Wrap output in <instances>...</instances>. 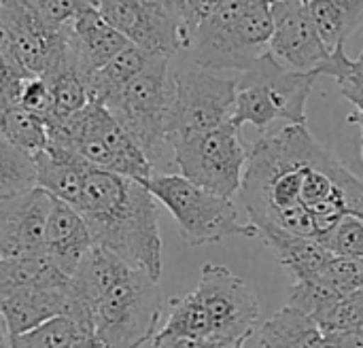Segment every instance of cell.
<instances>
[{
	"instance_id": "ba28073f",
	"label": "cell",
	"mask_w": 363,
	"mask_h": 348,
	"mask_svg": "<svg viewBox=\"0 0 363 348\" xmlns=\"http://www.w3.org/2000/svg\"><path fill=\"white\" fill-rule=\"evenodd\" d=\"M170 151L181 176L194 185L230 200L240 191L249 151L234 121L200 136L174 140Z\"/></svg>"
},
{
	"instance_id": "f546056e",
	"label": "cell",
	"mask_w": 363,
	"mask_h": 348,
	"mask_svg": "<svg viewBox=\"0 0 363 348\" xmlns=\"http://www.w3.org/2000/svg\"><path fill=\"white\" fill-rule=\"evenodd\" d=\"M321 285L328 287V289H332V291H336V293L362 291L363 259H349V257H338V255H334Z\"/></svg>"
},
{
	"instance_id": "4fadbf2b",
	"label": "cell",
	"mask_w": 363,
	"mask_h": 348,
	"mask_svg": "<svg viewBox=\"0 0 363 348\" xmlns=\"http://www.w3.org/2000/svg\"><path fill=\"white\" fill-rule=\"evenodd\" d=\"M128 270L130 268L119 257L94 245L66 283L64 317L77 323V327L91 340L94 348H96V338H94L96 308L100 300L108 293V289Z\"/></svg>"
},
{
	"instance_id": "7c38bea8",
	"label": "cell",
	"mask_w": 363,
	"mask_h": 348,
	"mask_svg": "<svg viewBox=\"0 0 363 348\" xmlns=\"http://www.w3.org/2000/svg\"><path fill=\"white\" fill-rule=\"evenodd\" d=\"M274 32L268 43V53L289 70L323 77L332 53L321 43L306 2L272 0Z\"/></svg>"
},
{
	"instance_id": "603a6c76",
	"label": "cell",
	"mask_w": 363,
	"mask_h": 348,
	"mask_svg": "<svg viewBox=\"0 0 363 348\" xmlns=\"http://www.w3.org/2000/svg\"><path fill=\"white\" fill-rule=\"evenodd\" d=\"M0 132L21 151L38 155L49 145L47 123L19 106V102L0 104Z\"/></svg>"
},
{
	"instance_id": "e0dca14e",
	"label": "cell",
	"mask_w": 363,
	"mask_h": 348,
	"mask_svg": "<svg viewBox=\"0 0 363 348\" xmlns=\"http://www.w3.org/2000/svg\"><path fill=\"white\" fill-rule=\"evenodd\" d=\"M68 283V281H66ZM66 283L19 287L0 293V317L9 336L30 332L66 310Z\"/></svg>"
},
{
	"instance_id": "ac0fdd59",
	"label": "cell",
	"mask_w": 363,
	"mask_h": 348,
	"mask_svg": "<svg viewBox=\"0 0 363 348\" xmlns=\"http://www.w3.org/2000/svg\"><path fill=\"white\" fill-rule=\"evenodd\" d=\"M91 247L94 240L89 228L85 225L79 211L62 200L51 198L45 234V255L51 259V264L70 279Z\"/></svg>"
},
{
	"instance_id": "3957f363",
	"label": "cell",
	"mask_w": 363,
	"mask_h": 348,
	"mask_svg": "<svg viewBox=\"0 0 363 348\" xmlns=\"http://www.w3.org/2000/svg\"><path fill=\"white\" fill-rule=\"evenodd\" d=\"M272 32V0H223L194 30L187 51L194 66L245 72L268 51Z\"/></svg>"
},
{
	"instance_id": "30bf717a",
	"label": "cell",
	"mask_w": 363,
	"mask_h": 348,
	"mask_svg": "<svg viewBox=\"0 0 363 348\" xmlns=\"http://www.w3.org/2000/svg\"><path fill=\"white\" fill-rule=\"evenodd\" d=\"M211 321V336L219 342L245 348L257 332L259 302L251 287L230 268L206 264L194 291Z\"/></svg>"
},
{
	"instance_id": "e575fe53",
	"label": "cell",
	"mask_w": 363,
	"mask_h": 348,
	"mask_svg": "<svg viewBox=\"0 0 363 348\" xmlns=\"http://www.w3.org/2000/svg\"><path fill=\"white\" fill-rule=\"evenodd\" d=\"M153 342L157 348H240L219 342L215 338H164V336H155Z\"/></svg>"
},
{
	"instance_id": "d590c367",
	"label": "cell",
	"mask_w": 363,
	"mask_h": 348,
	"mask_svg": "<svg viewBox=\"0 0 363 348\" xmlns=\"http://www.w3.org/2000/svg\"><path fill=\"white\" fill-rule=\"evenodd\" d=\"M325 348H363V327L325 336Z\"/></svg>"
},
{
	"instance_id": "ab89813d",
	"label": "cell",
	"mask_w": 363,
	"mask_h": 348,
	"mask_svg": "<svg viewBox=\"0 0 363 348\" xmlns=\"http://www.w3.org/2000/svg\"><path fill=\"white\" fill-rule=\"evenodd\" d=\"M0 348H11V344H9V332H6V327L2 323V317H0Z\"/></svg>"
},
{
	"instance_id": "44dd1931",
	"label": "cell",
	"mask_w": 363,
	"mask_h": 348,
	"mask_svg": "<svg viewBox=\"0 0 363 348\" xmlns=\"http://www.w3.org/2000/svg\"><path fill=\"white\" fill-rule=\"evenodd\" d=\"M262 348H325V336L304 313L283 306L259 330Z\"/></svg>"
},
{
	"instance_id": "7a4b0ae2",
	"label": "cell",
	"mask_w": 363,
	"mask_h": 348,
	"mask_svg": "<svg viewBox=\"0 0 363 348\" xmlns=\"http://www.w3.org/2000/svg\"><path fill=\"white\" fill-rule=\"evenodd\" d=\"M96 247L119 257L128 268L162 276V234L157 200L128 176L91 168L74 206Z\"/></svg>"
},
{
	"instance_id": "d6a6232c",
	"label": "cell",
	"mask_w": 363,
	"mask_h": 348,
	"mask_svg": "<svg viewBox=\"0 0 363 348\" xmlns=\"http://www.w3.org/2000/svg\"><path fill=\"white\" fill-rule=\"evenodd\" d=\"M140 2H145L147 6H151V9H155L168 17H172L189 34V40H191L194 23H191V13H189V0H140Z\"/></svg>"
},
{
	"instance_id": "4316f807",
	"label": "cell",
	"mask_w": 363,
	"mask_h": 348,
	"mask_svg": "<svg viewBox=\"0 0 363 348\" xmlns=\"http://www.w3.org/2000/svg\"><path fill=\"white\" fill-rule=\"evenodd\" d=\"M306 11L313 19V26L330 53L342 49L349 36L355 32L347 13L340 9L336 0H308Z\"/></svg>"
},
{
	"instance_id": "9c48e42d",
	"label": "cell",
	"mask_w": 363,
	"mask_h": 348,
	"mask_svg": "<svg viewBox=\"0 0 363 348\" xmlns=\"http://www.w3.org/2000/svg\"><path fill=\"white\" fill-rule=\"evenodd\" d=\"M174 96L168 117V147L221 128L234 117L236 79H225L200 66L172 72Z\"/></svg>"
},
{
	"instance_id": "7402d4cb",
	"label": "cell",
	"mask_w": 363,
	"mask_h": 348,
	"mask_svg": "<svg viewBox=\"0 0 363 348\" xmlns=\"http://www.w3.org/2000/svg\"><path fill=\"white\" fill-rule=\"evenodd\" d=\"M151 57L153 55L145 53L143 49H138L134 45L125 47L104 68H100L96 74L89 77V81H87L89 98L100 104H106L147 66V62Z\"/></svg>"
},
{
	"instance_id": "5bb4252c",
	"label": "cell",
	"mask_w": 363,
	"mask_h": 348,
	"mask_svg": "<svg viewBox=\"0 0 363 348\" xmlns=\"http://www.w3.org/2000/svg\"><path fill=\"white\" fill-rule=\"evenodd\" d=\"M49 211L51 196L38 187L0 198V259L45 255Z\"/></svg>"
},
{
	"instance_id": "8d00e7d4",
	"label": "cell",
	"mask_w": 363,
	"mask_h": 348,
	"mask_svg": "<svg viewBox=\"0 0 363 348\" xmlns=\"http://www.w3.org/2000/svg\"><path fill=\"white\" fill-rule=\"evenodd\" d=\"M221 2H223V0H189V13H191L194 30H196L206 17H211V15L219 9Z\"/></svg>"
},
{
	"instance_id": "f1b7e54d",
	"label": "cell",
	"mask_w": 363,
	"mask_h": 348,
	"mask_svg": "<svg viewBox=\"0 0 363 348\" xmlns=\"http://www.w3.org/2000/svg\"><path fill=\"white\" fill-rule=\"evenodd\" d=\"M51 28H66L77 15L96 6V0H17Z\"/></svg>"
},
{
	"instance_id": "8992f818",
	"label": "cell",
	"mask_w": 363,
	"mask_h": 348,
	"mask_svg": "<svg viewBox=\"0 0 363 348\" xmlns=\"http://www.w3.org/2000/svg\"><path fill=\"white\" fill-rule=\"evenodd\" d=\"M174 96L170 60L153 55L147 66L104 106L153 164L168 147V117Z\"/></svg>"
},
{
	"instance_id": "cb8c5ba5",
	"label": "cell",
	"mask_w": 363,
	"mask_h": 348,
	"mask_svg": "<svg viewBox=\"0 0 363 348\" xmlns=\"http://www.w3.org/2000/svg\"><path fill=\"white\" fill-rule=\"evenodd\" d=\"M11 348H94L74 321L60 315L30 332L9 336Z\"/></svg>"
},
{
	"instance_id": "52a82bcc",
	"label": "cell",
	"mask_w": 363,
	"mask_h": 348,
	"mask_svg": "<svg viewBox=\"0 0 363 348\" xmlns=\"http://www.w3.org/2000/svg\"><path fill=\"white\" fill-rule=\"evenodd\" d=\"M160 317L162 291L157 281L130 268L96 308V348H143L155 338Z\"/></svg>"
},
{
	"instance_id": "9a60e30c",
	"label": "cell",
	"mask_w": 363,
	"mask_h": 348,
	"mask_svg": "<svg viewBox=\"0 0 363 348\" xmlns=\"http://www.w3.org/2000/svg\"><path fill=\"white\" fill-rule=\"evenodd\" d=\"M287 306L311 317L323 336L363 327V289L336 293L323 285L296 283L289 291Z\"/></svg>"
},
{
	"instance_id": "74e56055",
	"label": "cell",
	"mask_w": 363,
	"mask_h": 348,
	"mask_svg": "<svg viewBox=\"0 0 363 348\" xmlns=\"http://www.w3.org/2000/svg\"><path fill=\"white\" fill-rule=\"evenodd\" d=\"M0 57H6L13 62V38H11V26L9 17L0 4Z\"/></svg>"
},
{
	"instance_id": "ffe728a7",
	"label": "cell",
	"mask_w": 363,
	"mask_h": 348,
	"mask_svg": "<svg viewBox=\"0 0 363 348\" xmlns=\"http://www.w3.org/2000/svg\"><path fill=\"white\" fill-rule=\"evenodd\" d=\"M259 238L274 251L277 259L291 272L296 283H323L334 255L319 240L300 238L277 230L262 232Z\"/></svg>"
},
{
	"instance_id": "b9f144b4",
	"label": "cell",
	"mask_w": 363,
	"mask_h": 348,
	"mask_svg": "<svg viewBox=\"0 0 363 348\" xmlns=\"http://www.w3.org/2000/svg\"><path fill=\"white\" fill-rule=\"evenodd\" d=\"M300 2H308V0H300Z\"/></svg>"
},
{
	"instance_id": "1f68e13d",
	"label": "cell",
	"mask_w": 363,
	"mask_h": 348,
	"mask_svg": "<svg viewBox=\"0 0 363 348\" xmlns=\"http://www.w3.org/2000/svg\"><path fill=\"white\" fill-rule=\"evenodd\" d=\"M23 79L28 77L21 72V68L15 62L0 57V104L19 100V87Z\"/></svg>"
},
{
	"instance_id": "d6986e66",
	"label": "cell",
	"mask_w": 363,
	"mask_h": 348,
	"mask_svg": "<svg viewBox=\"0 0 363 348\" xmlns=\"http://www.w3.org/2000/svg\"><path fill=\"white\" fill-rule=\"evenodd\" d=\"M34 159L36 187L74 208L81 196L83 179L91 166L79 153L62 147H47L43 153L34 155Z\"/></svg>"
},
{
	"instance_id": "836d02e7",
	"label": "cell",
	"mask_w": 363,
	"mask_h": 348,
	"mask_svg": "<svg viewBox=\"0 0 363 348\" xmlns=\"http://www.w3.org/2000/svg\"><path fill=\"white\" fill-rule=\"evenodd\" d=\"M345 202H347V215L357 217L363 221V181L349 170L342 183Z\"/></svg>"
},
{
	"instance_id": "d4e9b609",
	"label": "cell",
	"mask_w": 363,
	"mask_h": 348,
	"mask_svg": "<svg viewBox=\"0 0 363 348\" xmlns=\"http://www.w3.org/2000/svg\"><path fill=\"white\" fill-rule=\"evenodd\" d=\"M36 189L34 155L15 147L0 132V198H11Z\"/></svg>"
},
{
	"instance_id": "277c9868",
	"label": "cell",
	"mask_w": 363,
	"mask_h": 348,
	"mask_svg": "<svg viewBox=\"0 0 363 348\" xmlns=\"http://www.w3.org/2000/svg\"><path fill=\"white\" fill-rule=\"evenodd\" d=\"M317 74L285 68L268 51L236 79V102L232 121L259 132L279 125H306V102Z\"/></svg>"
},
{
	"instance_id": "4dcf8cb0",
	"label": "cell",
	"mask_w": 363,
	"mask_h": 348,
	"mask_svg": "<svg viewBox=\"0 0 363 348\" xmlns=\"http://www.w3.org/2000/svg\"><path fill=\"white\" fill-rule=\"evenodd\" d=\"M19 106L26 108L28 113L36 115L38 119H43L45 123L51 119L53 115V100H51V91L49 85L40 79V77H28L21 81L19 87Z\"/></svg>"
},
{
	"instance_id": "f35d334b",
	"label": "cell",
	"mask_w": 363,
	"mask_h": 348,
	"mask_svg": "<svg viewBox=\"0 0 363 348\" xmlns=\"http://www.w3.org/2000/svg\"><path fill=\"white\" fill-rule=\"evenodd\" d=\"M336 2L340 4V9L347 13L349 21L357 30L363 23V0H336Z\"/></svg>"
},
{
	"instance_id": "60d3db41",
	"label": "cell",
	"mask_w": 363,
	"mask_h": 348,
	"mask_svg": "<svg viewBox=\"0 0 363 348\" xmlns=\"http://www.w3.org/2000/svg\"><path fill=\"white\" fill-rule=\"evenodd\" d=\"M143 348H157V347H155V342L151 340V342H147V344H145V347H143Z\"/></svg>"
},
{
	"instance_id": "484cf974",
	"label": "cell",
	"mask_w": 363,
	"mask_h": 348,
	"mask_svg": "<svg viewBox=\"0 0 363 348\" xmlns=\"http://www.w3.org/2000/svg\"><path fill=\"white\" fill-rule=\"evenodd\" d=\"M170 315L162 330L155 336L164 338H213L211 336V321L200 304L198 296L191 291L183 298H172L168 302Z\"/></svg>"
},
{
	"instance_id": "2e32d148",
	"label": "cell",
	"mask_w": 363,
	"mask_h": 348,
	"mask_svg": "<svg viewBox=\"0 0 363 348\" xmlns=\"http://www.w3.org/2000/svg\"><path fill=\"white\" fill-rule=\"evenodd\" d=\"M66 40L72 64L87 81L130 47V43L98 15L96 6L83 11L66 26Z\"/></svg>"
},
{
	"instance_id": "8fae6325",
	"label": "cell",
	"mask_w": 363,
	"mask_h": 348,
	"mask_svg": "<svg viewBox=\"0 0 363 348\" xmlns=\"http://www.w3.org/2000/svg\"><path fill=\"white\" fill-rule=\"evenodd\" d=\"M96 11L130 45L149 55L172 60L189 49V34L172 17L140 0H96Z\"/></svg>"
},
{
	"instance_id": "5b68a950",
	"label": "cell",
	"mask_w": 363,
	"mask_h": 348,
	"mask_svg": "<svg viewBox=\"0 0 363 348\" xmlns=\"http://www.w3.org/2000/svg\"><path fill=\"white\" fill-rule=\"evenodd\" d=\"M143 185L168 208L181 238L189 247L215 245L232 236L257 238L255 228L238 219V211L230 198L202 189L181 174L155 172Z\"/></svg>"
},
{
	"instance_id": "83f0119b",
	"label": "cell",
	"mask_w": 363,
	"mask_h": 348,
	"mask_svg": "<svg viewBox=\"0 0 363 348\" xmlns=\"http://www.w3.org/2000/svg\"><path fill=\"white\" fill-rule=\"evenodd\" d=\"M332 255L363 259V221L357 217H342L336 228L319 240Z\"/></svg>"
},
{
	"instance_id": "6da1fadb",
	"label": "cell",
	"mask_w": 363,
	"mask_h": 348,
	"mask_svg": "<svg viewBox=\"0 0 363 348\" xmlns=\"http://www.w3.org/2000/svg\"><path fill=\"white\" fill-rule=\"evenodd\" d=\"M319 147L306 125H279L253 142L240 196L257 236L277 230L317 240L313 217L300 204V189L304 170Z\"/></svg>"
}]
</instances>
